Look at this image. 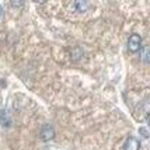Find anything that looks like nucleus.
Segmentation results:
<instances>
[{"label":"nucleus","instance_id":"8","mask_svg":"<svg viewBox=\"0 0 150 150\" xmlns=\"http://www.w3.org/2000/svg\"><path fill=\"white\" fill-rule=\"evenodd\" d=\"M24 3H25V0H10V4L14 8H21L24 6Z\"/></svg>","mask_w":150,"mask_h":150},{"label":"nucleus","instance_id":"10","mask_svg":"<svg viewBox=\"0 0 150 150\" xmlns=\"http://www.w3.org/2000/svg\"><path fill=\"white\" fill-rule=\"evenodd\" d=\"M3 16H4V10H3V7L0 6V18H1Z\"/></svg>","mask_w":150,"mask_h":150},{"label":"nucleus","instance_id":"4","mask_svg":"<svg viewBox=\"0 0 150 150\" xmlns=\"http://www.w3.org/2000/svg\"><path fill=\"white\" fill-rule=\"evenodd\" d=\"M74 7L79 13H86L91 7V0H74Z\"/></svg>","mask_w":150,"mask_h":150},{"label":"nucleus","instance_id":"2","mask_svg":"<svg viewBox=\"0 0 150 150\" xmlns=\"http://www.w3.org/2000/svg\"><path fill=\"white\" fill-rule=\"evenodd\" d=\"M39 137H41V140H44V142L52 140L53 137H55V129H53L52 125H49V124L42 125V128H41V131H39Z\"/></svg>","mask_w":150,"mask_h":150},{"label":"nucleus","instance_id":"3","mask_svg":"<svg viewBox=\"0 0 150 150\" xmlns=\"http://www.w3.org/2000/svg\"><path fill=\"white\" fill-rule=\"evenodd\" d=\"M124 150H140V142L139 139L129 136L124 143Z\"/></svg>","mask_w":150,"mask_h":150},{"label":"nucleus","instance_id":"1","mask_svg":"<svg viewBox=\"0 0 150 150\" xmlns=\"http://www.w3.org/2000/svg\"><path fill=\"white\" fill-rule=\"evenodd\" d=\"M128 49L129 52L132 53H136L139 52V49L142 48V37L139 34H132L131 37L128 38Z\"/></svg>","mask_w":150,"mask_h":150},{"label":"nucleus","instance_id":"5","mask_svg":"<svg viewBox=\"0 0 150 150\" xmlns=\"http://www.w3.org/2000/svg\"><path fill=\"white\" fill-rule=\"evenodd\" d=\"M0 124L3 125L4 128H10L11 126V118H10V115H8V112L6 110L0 111Z\"/></svg>","mask_w":150,"mask_h":150},{"label":"nucleus","instance_id":"6","mask_svg":"<svg viewBox=\"0 0 150 150\" xmlns=\"http://www.w3.org/2000/svg\"><path fill=\"white\" fill-rule=\"evenodd\" d=\"M139 56H140V60L147 65L150 62V48L149 46H142V48L139 49Z\"/></svg>","mask_w":150,"mask_h":150},{"label":"nucleus","instance_id":"11","mask_svg":"<svg viewBox=\"0 0 150 150\" xmlns=\"http://www.w3.org/2000/svg\"><path fill=\"white\" fill-rule=\"evenodd\" d=\"M35 3H38V4H42V3H45L46 0H34Z\"/></svg>","mask_w":150,"mask_h":150},{"label":"nucleus","instance_id":"9","mask_svg":"<svg viewBox=\"0 0 150 150\" xmlns=\"http://www.w3.org/2000/svg\"><path fill=\"white\" fill-rule=\"evenodd\" d=\"M139 133H140V135H142V136H143L144 139H147V137H149V132H147V129H146L144 126L139 128Z\"/></svg>","mask_w":150,"mask_h":150},{"label":"nucleus","instance_id":"7","mask_svg":"<svg viewBox=\"0 0 150 150\" xmlns=\"http://www.w3.org/2000/svg\"><path fill=\"white\" fill-rule=\"evenodd\" d=\"M83 55H84L83 49H81L80 46H74L72 49V52H70V58H72V60L77 62V60H80V59L83 58Z\"/></svg>","mask_w":150,"mask_h":150}]
</instances>
